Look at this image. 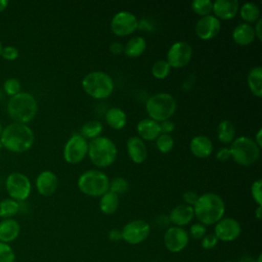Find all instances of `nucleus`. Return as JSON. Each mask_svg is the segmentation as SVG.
Returning a JSON list of instances; mask_svg holds the SVG:
<instances>
[{
    "mask_svg": "<svg viewBox=\"0 0 262 262\" xmlns=\"http://www.w3.org/2000/svg\"><path fill=\"white\" fill-rule=\"evenodd\" d=\"M192 208L194 217L205 226L215 225L223 218L225 213V203L223 199L214 192H206L199 195Z\"/></svg>",
    "mask_w": 262,
    "mask_h": 262,
    "instance_id": "f257e3e1",
    "label": "nucleus"
},
{
    "mask_svg": "<svg viewBox=\"0 0 262 262\" xmlns=\"http://www.w3.org/2000/svg\"><path fill=\"white\" fill-rule=\"evenodd\" d=\"M239 9L237 0H216L213 2L212 12L215 17L221 20L232 19Z\"/></svg>",
    "mask_w": 262,
    "mask_h": 262,
    "instance_id": "a211bd4d",
    "label": "nucleus"
},
{
    "mask_svg": "<svg viewBox=\"0 0 262 262\" xmlns=\"http://www.w3.org/2000/svg\"><path fill=\"white\" fill-rule=\"evenodd\" d=\"M2 130H3V126H2V124H1V122H0V135H1V133H2Z\"/></svg>",
    "mask_w": 262,
    "mask_h": 262,
    "instance_id": "13d9d810",
    "label": "nucleus"
},
{
    "mask_svg": "<svg viewBox=\"0 0 262 262\" xmlns=\"http://www.w3.org/2000/svg\"><path fill=\"white\" fill-rule=\"evenodd\" d=\"M35 140L33 130L27 124L11 123L3 128L0 135L2 146L12 152L29 150Z\"/></svg>",
    "mask_w": 262,
    "mask_h": 262,
    "instance_id": "f03ea898",
    "label": "nucleus"
},
{
    "mask_svg": "<svg viewBox=\"0 0 262 262\" xmlns=\"http://www.w3.org/2000/svg\"><path fill=\"white\" fill-rule=\"evenodd\" d=\"M212 8L213 2L210 0H194L191 2L192 11L201 17L210 15L212 13Z\"/></svg>",
    "mask_w": 262,
    "mask_h": 262,
    "instance_id": "72a5a7b5",
    "label": "nucleus"
},
{
    "mask_svg": "<svg viewBox=\"0 0 262 262\" xmlns=\"http://www.w3.org/2000/svg\"><path fill=\"white\" fill-rule=\"evenodd\" d=\"M119 204V195L110 190L103 193L99 199V209L105 215L114 214L118 210Z\"/></svg>",
    "mask_w": 262,
    "mask_h": 262,
    "instance_id": "cd10ccee",
    "label": "nucleus"
},
{
    "mask_svg": "<svg viewBox=\"0 0 262 262\" xmlns=\"http://www.w3.org/2000/svg\"><path fill=\"white\" fill-rule=\"evenodd\" d=\"M260 147L253 138L248 136H238L230 143V156L233 161L241 166H251L255 164L260 157Z\"/></svg>",
    "mask_w": 262,
    "mask_h": 262,
    "instance_id": "6e6552de",
    "label": "nucleus"
},
{
    "mask_svg": "<svg viewBox=\"0 0 262 262\" xmlns=\"http://www.w3.org/2000/svg\"><path fill=\"white\" fill-rule=\"evenodd\" d=\"M19 211V203L8 198L0 202V217L3 219H9L16 215Z\"/></svg>",
    "mask_w": 262,
    "mask_h": 262,
    "instance_id": "2f4dec72",
    "label": "nucleus"
},
{
    "mask_svg": "<svg viewBox=\"0 0 262 262\" xmlns=\"http://www.w3.org/2000/svg\"><path fill=\"white\" fill-rule=\"evenodd\" d=\"M122 231V239L129 245H139L143 243L150 233V225L142 219H135L127 222Z\"/></svg>",
    "mask_w": 262,
    "mask_h": 262,
    "instance_id": "9d476101",
    "label": "nucleus"
},
{
    "mask_svg": "<svg viewBox=\"0 0 262 262\" xmlns=\"http://www.w3.org/2000/svg\"><path fill=\"white\" fill-rule=\"evenodd\" d=\"M20 232L19 223L12 219H3L0 222V242L8 244L13 242Z\"/></svg>",
    "mask_w": 262,
    "mask_h": 262,
    "instance_id": "b1692460",
    "label": "nucleus"
},
{
    "mask_svg": "<svg viewBox=\"0 0 262 262\" xmlns=\"http://www.w3.org/2000/svg\"><path fill=\"white\" fill-rule=\"evenodd\" d=\"M7 114L14 123L27 124L37 115L38 103L34 95L29 92H19L7 101Z\"/></svg>",
    "mask_w": 262,
    "mask_h": 262,
    "instance_id": "7ed1b4c3",
    "label": "nucleus"
},
{
    "mask_svg": "<svg viewBox=\"0 0 262 262\" xmlns=\"http://www.w3.org/2000/svg\"><path fill=\"white\" fill-rule=\"evenodd\" d=\"M255 262H262V254L258 255V257L255 259Z\"/></svg>",
    "mask_w": 262,
    "mask_h": 262,
    "instance_id": "4d7b16f0",
    "label": "nucleus"
},
{
    "mask_svg": "<svg viewBox=\"0 0 262 262\" xmlns=\"http://www.w3.org/2000/svg\"><path fill=\"white\" fill-rule=\"evenodd\" d=\"M129 189V182L127 181L126 178L118 176L110 180V185H108V190L116 193V194H122L125 193Z\"/></svg>",
    "mask_w": 262,
    "mask_h": 262,
    "instance_id": "c9c22d12",
    "label": "nucleus"
},
{
    "mask_svg": "<svg viewBox=\"0 0 262 262\" xmlns=\"http://www.w3.org/2000/svg\"><path fill=\"white\" fill-rule=\"evenodd\" d=\"M146 49V41L141 36L130 38L124 45V54L130 58H136L143 54Z\"/></svg>",
    "mask_w": 262,
    "mask_h": 262,
    "instance_id": "a878e982",
    "label": "nucleus"
},
{
    "mask_svg": "<svg viewBox=\"0 0 262 262\" xmlns=\"http://www.w3.org/2000/svg\"><path fill=\"white\" fill-rule=\"evenodd\" d=\"M118 148L115 142L105 136H98L88 142V154L91 163L97 168H106L117 159Z\"/></svg>",
    "mask_w": 262,
    "mask_h": 262,
    "instance_id": "20e7f679",
    "label": "nucleus"
},
{
    "mask_svg": "<svg viewBox=\"0 0 262 262\" xmlns=\"http://www.w3.org/2000/svg\"><path fill=\"white\" fill-rule=\"evenodd\" d=\"M170 71L171 67L166 59H159L151 67V75L158 80H163L167 78L170 74Z\"/></svg>",
    "mask_w": 262,
    "mask_h": 262,
    "instance_id": "473e14b6",
    "label": "nucleus"
},
{
    "mask_svg": "<svg viewBox=\"0 0 262 262\" xmlns=\"http://www.w3.org/2000/svg\"><path fill=\"white\" fill-rule=\"evenodd\" d=\"M192 57V47L185 41L173 43L167 51V62L171 68L181 69L187 66Z\"/></svg>",
    "mask_w": 262,
    "mask_h": 262,
    "instance_id": "ddd939ff",
    "label": "nucleus"
},
{
    "mask_svg": "<svg viewBox=\"0 0 262 262\" xmlns=\"http://www.w3.org/2000/svg\"><path fill=\"white\" fill-rule=\"evenodd\" d=\"M88 154V141L80 134L72 135L64 144L63 159L68 164L82 162Z\"/></svg>",
    "mask_w": 262,
    "mask_h": 262,
    "instance_id": "9b49d317",
    "label": "nucleus"
},
{
    "mask_svg": "<svg viewBox=\"0 0 262 262\" xmlns=\"http://www.w3.org/2000/svg\"><path fill=\"white\" fill-rule=\"evenodd\" d=\"M107 236L111 242H119L122 239V231H121V229L113 228L108 231Z\"/></svg>",
    "mask_w": 262,
    "mask_h": 262,
    "instance_id": "8fccbe9b",
    "label": "nucleus"
},
{
    "mask_svg": "<svg viewBox=\"0 0 262 262\" xmlns=\"http://www.w3.org/2000/svg\"><path fill=\"white\" fill-rule=\"evenodd\" d=\"M238 262H255V259H254L252 256L246 255V256H243V257L238 260Z\"/></svg>",
    "mask_w": 262,
    "mask_h": 262,
    "instance_id": "864d4df0",
    "label": "nucleus"
},
{
    "mask_svg": "<svg viewBox=\"0 0 262 262\" xmlns=\"http://www.w3.org/2000/svg\"><path fill=\"white\" fill-rule=\"evenodd\" d=\"M218 238L214 233H208L201 239V246L204 250H212L218 244Z\"/></svg>",
    "mask_w": 262,
    "mask_h": 262,
    "instance_id": "79ce46f5",
    "label": "nucleus"
},
{
    "mask_svg": "<svg viewBox=\"0 0 262 262\" xmlns=\"http://www.w3.org/2000/svg\"><path fill=\"white\" fill-rule=\"evenodd\" d=\"M224 262H233V261H229V260H228V261H224Z\"/></svg>",
    "mask_w": 262,
    "mask_h": 262,
    "instance_id": "680f3d73",
    "label": "nucleus"
},
{
    "mask_svg": "<svg viewBox=\"0 0 262 262\" xmlns=\"http://www.w3.org/2000/svg\"><path fill=\"white\" fill-rule=\"evenodd\" d=\"M127 154L135 164L143 163L147 158V147L145 142L138 136H131L126 143Z\"/></svg>",
    "mask_w": 262,
    "mask_h": 262,
    "instance_id": "aec40b11",
    "label": "nucleus"
},
{
    "mask_svg": "<svg viewBox=\"0 0 262 262\" xmlns=\"http://www.w3.org/2000/svg\"><path fill=\"white\" fill-rule=\"evenodd\" d=\"M221 30V21L213 14L200 17L195 24V35L202 40H211L215 38Z\"/></svg>",
    "mask_w": 262,
    "mask_h": 262,
    "instance_id": "dca6fc26",
    "label": "nucleus"
},
{
    "mask_svg": "<svg viewBox=\"0 0 262 262\" xmlns=\"http://www.w3.org/2000/svg\"><path fill=\"white\" fill-rule=\"evenodd\" d=\"M160 128H161V133L171 134L175 129V124L171 120H166L160 123Z\"/></svg>",
    "mask_w": 262,
    "mask_h": 262,
    "instance_id": "c03bdc74",
    "label": "nucleus"
},
{
    "mask_svg": "<svg viewBox=\"0 0 262 262\" xmlns=\"http://www.w3.org/2000/svg\"><path fill=\"white\" fill-rule=\"evenodd\" d=\"M230 158H231V156H230L229 147H222V148L218 149V151L216 154V159L220 162H226Z\"/></svg>",
    "mask_w": 262,
    "mask_h": 262,
    "instance_id": "a18cd8bd",
    "label": "nucleus"
},
{
    "mask_svg": "<svg viewBox=\"0 0 262 262\" xmlns=\"http://www.w3.org/2000/svg\"><path fill=\"white\" fill-rule=\"evenodd\" d=\"M35 184L37 191L41 195L50 196L57 189L58 177L54 172L50 170H44L37 176Z\"/></svg>",
    "mask_w": 262,
    "mask_h": 262,
    "instance_id": "f3484780",
    "label": "nucleus"
},
{
    "mask_svg": "<svg viewBox=\"0 0 262 262\" xmlns=\"http://www.w3.org/2000/svg\"><path fill=\"white\" fill-rule=\"evenodd\" d=\"M207 234V229L206 226L203 225L202 223H193L190 228H189V233L188 235L191 236L194 239H202L205 235Z\"/></svg>",
    "mask_w": 262,
    "mask_h": 262,
    "instance_id": "ea45409f",
    "label": "nucleus"
},
{
    "mask_svg": "<svg viewBox=\"0 0 262 262\" xmlns=\"http://www.w3.org/2000/svg\"><path fill=\"white\" fill-rule=\"evenodd\" d=\"M189 149L191 154L200 159H205L213 152V142L205 135L193 136L189 142Z\"/></svg>",
    "mask_w": 262,
    "mask_h": 262,
    "instance_id": "4be33fe9",
    "label": "nucleus"
},
{
    "mask_svg": "<svg viewBox=\"0 0 262 262\" xmlns=\"http://www.w3.org/2000/svg\"><path fill=\"white\" fill-rule=\"evenodd\" d=\"M177 110V103L173 95L166 92H159L146 100L145 111L149 117L159 123L170 120Z\"/></svg>",
    "mask_w": 262,
    "mask_h": 262,
    "instance_id": "423d86ee",
    "label": "nucleus"
},
{
    "mask_svg": "<svg viewBox=\"0 0 262 262\" xmlns=\"http://www.w3.org/2000/svg\"><path fill=\"white\" fill-rule=\"evenodd\" d=\"M183 201H184V204L185 205H188V206H191L193 207V205L196 203L198 199H199V194L195 192V191H192V190H187L183 193Z\"/></svg>",
    "mask_w": 262,
    "mask_h": 262,
    "instance_id": "37998d69",
    "label": "nucleus"
},
{
    "mask_svg": "<svg viewBox=\"0 0 262 262\" xmlns=\"http://www.w3.org/2000/svg\"><path fill=\"white\" fill-rule=\"evenodd\" d=\"M103 130V126L99 121H88L83 124L81 128L80 135H82L86 140L94 139L100 136Z\"/></svg>",
    "mask_w": 262,
    "mask_h": 262,
    "instance_id": "7c9ffc66",
    "label": "nucleus"
},
{
    "mask_svg": "<svg viewBox=\"0 0 262 262\" xmlns=\"http://www.w3.org/2000/svg\"><path fill=\"white\" fill-rule=\"evenodd\" d=\"M110 27L118 37L129 36L138 29V18L130 11H119L113 16Z\"/></svg>",
    "mask_w": 262,
    "mask_h": 262,
    "instance_id": "f8f14e48",
    "label": "nucleus"
},
{
    "mask_svg": "<svg viewBox=\"0 0 262 262\" xmlns=\"http://www.w3.org/2000/svg\"><path fill=\"white\" fill-rule=\"evenodd\" d=\"M104 120L112 129L121 130L126 126L127 115L122 108L118 106H113L105 112Z\"/></svg>",
    "mask_w": 262,
    "mask_h": 262,
    "instance_id": "393cba45",
    "label": "nucleus"
},
{
    "mask_svg": "<svg viewBox=\"0 0 262 262\" xmlns=\"http://www.w3.org/2000/svg\"><path fill=\"white\" fill-rule=\"evenodd\" d=\"M79 190L88 196H101L108 191L110 178L107 175L96 169L87 170L82 173L77 181Z\"/></svg>",
    "mask_w": 262,
    "mask_h": 262,
    "instance_id": "0eeeda50",
    "label": "nucleus"
},
{
    "mask_svg": "<svg viewBox=\"0 0 262 262\" xmlns=\"http://www.w3.org/2000/svg\"><path fill=\"white\" fill-rule=\"evenodd\" d=\"M262 181L261 179L255 180L251 185V195L258 206H262Z\"/></svg>",
    "mask_w": 262,
    "mask_h": 262,
    "instance_id": "58836bf2",
    "label": "nucleus"
},
{
    "mask_svg": "<svg viewBox=\"0 0 262 262\" xmlns=\"http://www.w3.org/2000/svg\"><path fill=\"white\" fill-rule=\"evenodd\" d=\"M239 15L242 19L246 24H255L258 19H260V8L256 3L247 2L239 6L238 9Z\"/></svg>",
    "mask_w": 262,
    "mask_h": 262,
    "instance_id": "c756f323",
    "label": "nucleus"
},
{
    "mask_svg": "<svg viewBox=\"0 0 262 262\" xmlns=\"http://www.w3.org/2000/svg\"><path fill=\"white\" fill-rule=\"evenodd\" d=\"M194 82H195V76L192 75V74L188 75V76L184 79V81H183V83H182V88H183V90H184V91H189V90L193 87Z\"/></svg>",
    "mask_w": 262,
    "mask_h": 262,
    "instance_id": "09e8293b",
    "label": "nucleus"
},
{
    "mask_svg": "<svg viewBox=\"0 0 262 262\" xmlns=\"http://www.w3.org/2000/svg\"><path fill=\"white\" fill-rule=\"evenodd\" d=\"M231 37L234 43L239 46H247L256 39L253 26L246 23L237 25L233 29Z\"/></svg>",
    "mask_w": 262,
    "mask_h": 262,
    "instance_id": "5701e85b",
    "label": "nucleus"
},
{
    "mask_svg": "<svg viewBox=\"0 0 262 262\" xmlns=\"http://www.w3.org/2000/svg\"><path fill=\"white\" fill-rule=\"evenodd\" d=\"M138 29L150 32L155 29V25L148 18H141V19H138Z\"/></svg>",
    "mask_w": 262,
    "mask_h": 262,
    "instance_id": "49530a36",
    "label": "nucleus"
},
{
    "mask_svg": "<svg viewBox=\"0 0 262 262\" xmlns=\"http://www.w3.org/2000/svg\"><path fill=\"white\" fill-rule=\"evenodd\" d=\"M8 4H9L8 0H0V12L4 11L7 8Z\"/></svg>",
    "mask_w": 262,
    "mask_h": 262,
    "instance_id": "5fc2aeb1",
    "label": "nucleus"
},
{
    "mask_svg": "<svg viewBox=\"0 0 262 262\" xmlns=\"http://www.w3.org/2000/svg\"><path fill=\"white\" fill-rule=\"evenodd\" d=\"M136 131H137L138 137L141 138L143 141L156 140L157 137L161 134L160 123L149 118L142 119L137 123Z\"/></svg>",
    "mask_w": 262,
    "mask_h": 262,
    "instance_id": "412c9836",
    "label": "nucleus"
},
{
    "mask_svg": "<svg viewBox=\"0 0 262 262\" xmlns=\"http://www.w3.org/2000/svg\"><path fill=\"white\" fill-rule=\"evenodd\" d=\"M18 49L12 45L4 46L1 51V55L6 60H15L18 57Z\"/></svg>",
    "mask_w": 262,
    "mask_h": 262,
    "instance_id": "a19ab883",
    "label": "nucleus"
},
{
    "mask_svg": "<svg viewBox=\"0 0 262 262\" xmlns=\"http://www.w3.org/2000/svg\"><path fill=\"white\" fill-rule=\"evenodd\" d=\"M156 146L162 154L170 152L174 146V139L171 134L161 133L156 139Z\"/></svg>",
    "mask_w": 262,
    "mask_h": 262,
    "instance_id": "f704fd0d",
    "label": "nucleus"
},
{
    "mask_svg": "<svg viewBox=\"0 0 262 262\" xmlns=\"http://www.w3.org/2000/svg\"><path fill=\"white\" fill-rule=\"evenodd\" d=\"M217 137L220 142L229 144L235 138V127L229 120H223L218 124Z\"/></svg>",
    "mask_w": 262,
    "mask_h": 262,
    "instance_id": "c85d7f7f",
    "label": "nucleus"
},
{
    "mask_svg": "<svg viewBox=\"0 0 262 262\" xmlns=\"http://www.w3.org/2000/svg\"><path fill=\"white\" fill-rule=\"evenodd\" d=\"M2 48H3V46H2V44H1V42H0V55H1V51H2Z\"/></svg>",
    "mask_w": 262,
    "mask_h": 262,
    "instance_id": "bf43d9fd",
    "label": "nucleus"
},
{
    "mask_svg": "<svg viewBox=\"0 0 262 262\" xmlns=\"http://www.w3.org/2000/svg\"><path fill=\"white\" fill-rule=\"evenodd\" d=\"M5 188L10 199L19 203L29 198L32 184L27 175L20 172H12L5 180Z\"/></svg>",
    "mask_w": 262,
    "mask_h": 262,
    "instance_id": "1a4fd4ad",
    "label": "nucleus"
},
{
    "mask_svg": "<svg viewBox=\"0 0 262 262\" xmlns=\"http://www.w3.org/2000/svg\"><path fill=\"white\" fill-rule=\"evenodd\" d=\"M242 233L239 222L232 217L220 219L214 226V234L218 241L229 243L235 241Z\"/></svg>",
    "mask_w": 262,
    "mask_h": 262,
    "instance_id": "2eb2a0df",
    "label": "nucleus"
},
{
    "mask_svg": "<svg viewBox=\"0 0 262 262\" xmlns=\"http://www.w3.org/2000/svg\"><path fill=\"white\" fill-rule=\"evenodd\" d=\"M255 141V143L261 148L262 147V129L259 128L257 133L255 134V138L253 139Z\"/></svg>",
    "mask_w": 262,
    "mask_h": 262,
    "instance_id": "603ef678",
    "label": "nucleus"
},
{
    "mask_svg": "<svg viewBox=\"0 0 262 262\" xmlns=\"http://www.w3.org/2000/svg\"><path fill=\"white\" fill-rule=\"evenodd\" d=\"M247 82L251 93L260 98L262 96V68L260 66L250 70L247 76Z\"/></svg>",
    "mask_w": 262,
    "mask_h": 262,
    "instance_id": "bb28decb",
    "label": "nucleus"
},
{
    "mask_svg": "<svg viewBox=\"0 0 262 262\" xmlns=\"http://www.w3.org/2000/svg\"><path fill=\"white\" fill-rule=\"evenodd\" d=\"M15 254L12 248L5 243L0 242V262H14Z\"/></svg>",
    "mask_w": 262,
    "mask_h": 262,
    "instance_id": "4c0bfd02",
    "label": "nucleus"
},
{
    "mask_svg": "<svg viewBox=\"0 0 262 262\" xmlns=\"http://www.w3.org/2000/svg\"><path fill=\"white\" fill-rule=\"evenodd\" d=\"M261 211H262V207H261V206H258L257 209H256V211H255V216H256V218H257L258 220H260L261 217H262Z\"/></svg>",
    "mask_w": 262,
    "mask_h": 262,
    "instance_id": "6e6d98bb",
    "label": "nucleus"
},
{
    "mask_svg": "<svg viewBox=\"0 0 262 262\" xmlns=\"http://www.w3.org/2000/svg\"><path fill=\"white\" fill-rule=\"evenodd\" d=\"M189 243L188 232L183 227L170 226L164 233V246L171 253L183 251Z\"/></svg>",
    "mask_w": 262,
    "mask_h": 262,
    "instance_id": "4468645a",
    "label": "nucleus"
},
{
    "mask_svg": "<svg viewBox=\"0 0 262 262\" xmlns=\"http://www.w3.org/2000/svg\"><path fill=\"white\" fill-rule=\"evenodd\" d=\"M81 85L85 93L94 99H105L110 97L115 90L113 78L102 71L88 73L83 78Z\"/></svg>",
    "mask_w": 262,
    "mask_h": 262,
    "instance_id": "39448f33",
    "label": "nucleus"
},
{
    "mask_svg": "<svg viewBox=\"0 0 262 262\" xmlns=\"http://www.w3.org/2000/svg\"><path fill=\"white\" fill-rule=\"evenodd\" d=\"M261 27H262V19H258L255 25H254V32H255V36L256 38L261 41L262 40V31H261Z\"/></svg>",
    "mask_w": 262,
    "mask_h": 262,
    "instance_id": "3c124183",
    "label": "nucleus"
},
{
    "mask_svg": "<svg viewBox=\"0 0 262 262\" xmlns=\"http://www.w3.org/2000/svg\"><path fill=\"white\" fill-rule=\"evenodd\" d=\"M2 147H3V146H2V143H1V141H0V149H1Z\"/></svg>",
    "mask_w": 262,
    "mask_h": 262,
    "instance_id": "052dcab7",
    "label": "nucleus"
},
{
    "mask_svg": "<svg viewBox=\"0 0 262 262\" xmlns=\"http://www.w3.org/2000/svg\"><path fill=\"white\" fill-rule=\"evenodd\" d=\"M193 217H194L193 208L185 204H180L175 206L168 215L170 223H172L173 226H178V227H183L185 225H188L193 219Z\"/></svg>",
    "mask_w": 262,
    "mask_h": 262,
    "instance_id": "6ab92c4d",
    "label": "nucleus"
},
{
    "mask_svg": "<svg viewBox=\"0 0 262 262\" xmlns=\"http://www.w3.org/2000/svg\"><path fill=\"white\" fill-rule=\"evenodd\" d=\"M110 52L114 55H119L124 51V45L120 42H113L110 44Z\"/></svg>",
    "mask_w": 262,
    "mask_h": 262,
    "instance_id": "de8ad7c7",
    "label": "nucleus"
},
{
    "mask_svg": "<svg viewBox=\"0 0 262 262\" xmlns=\"http://www.w3.org/2000/svg\"><path fill=\"white\" fill-rule=\"evenodd\" d=\"M3 90L8 96L12 97L21 92V84L16 78H9L4 82Z\"/></svg>",
    "mask_w": 262,
    "mask_h": 262,
    "instance_id": "e433bc0d",
    "label": "nucleus"
}]
</instances>
